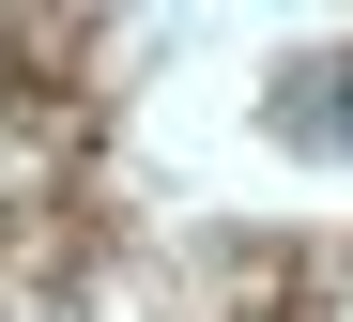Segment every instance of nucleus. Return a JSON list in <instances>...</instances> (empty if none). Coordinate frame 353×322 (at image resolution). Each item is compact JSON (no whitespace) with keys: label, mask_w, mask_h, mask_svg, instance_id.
Wrapping results in <instances>:
<instances>
[{"label":"nucleus","mask_w":353,"mask_h":322,"mask_svg":"<svg viewBox=\"0 0 353 322\" xmlns=\"http://www.w3.org/2000/svg\"><path fill=\"white\" fill-rule=\"evenodd\" d=\"M323 108H292V123H307V139H353V61H338V77H307Z\"/></svg>","instance_id":"obj_1"}]
</instances>
